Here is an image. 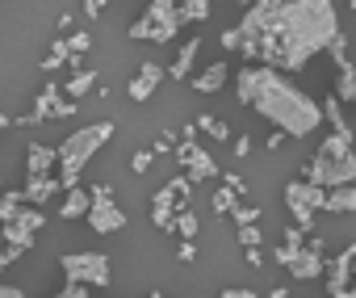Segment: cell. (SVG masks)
<instances>
[{"instance_id": "cb8c5ba5", "label": "cell", "mask_w": 356, "mask_h": 298, "mask_svg": "<svg viewBox=\"0 0 356 298\" xmlns=\"http://www.w3.org/2000/svg\"><path fill=\"white\" fill-rule=\"evenodd\" d=\"M176 17H181V26L185 22H206L210 17V0H185V5H176Z\"/></svg>"}, {"instance_id": "9a60e30c", "label": "cell", "mask_w": 356, "mask_h": 298, "mask_svg": "<svg viewBox=\"0 0 356 298\" xmlns=\"http://www.w3.org/2000/svg\"><path fill=\"white\" fill-rule=\"evenodd\" d=\"M159 84H163V68L159 63H143L134 72V80H130V101H147Z\"/></svg>"}, {"instance_id": "836d02e7", "label": "cell", "mask_w": 356, "mask_h": 298, "mask_svg": "<svg viewBox=\"0 0 356 298\" xmlns=\"http://www.w3.org/2000/svg\"><path fill=\"white\" fill-rule=\"evenodd\" d=\"M130 168H134V173H147V168H151V152H147V147H143V152H134Z\"/></svg>"}, {"instance_id": "d6986e66", "label": "cell", "mask_w": 356, "mask_h": 298, "mask_svg": "<svg viewBox=\"0 0 356 298\" xmlns=\"http://www.w3.org/2000/svg\"><path fill=\"white\" fill-rule=\"evenodd\" d=\"M318 113H323V122H331V134H339V139H352V126H348V118H343V105L335 101V93L318 101Z\"/></svg>"}, {"instance_id": "74e56055", "label": "cell", "mask_w": 356, "mask_h": 298, "mask_svg": "<svg viewBox=\"0 0 356 298\" xmlns=\"http://www.w3.org/2000/svg\"><path fill=\"white\" fill-rule=\"evenodd\" d=\"M176 256H181V260H193V256H197V244H193V240H181V248H176Z\"/></svg>"}, {"instance_id": "ba28073f", "label": "cell", "mask_w": 356, "mask_h": 298, "mask_svg": "<svg viewBox=\"0 0 356 298\" xmlns=\"http://www.w3.org/2000/svg\"><path fill=\"white\" fill-rule=\"evenodd\" d=\"M285 206H289V214H293V227L306 235V231H314V214H323L327 194L314 189V185H306V181H289V185H285Z\"/></svg>"}, {"instance_id": "d6a6232c", "label": "cell", "mask_w": 356, "mask_h": 298, "mask_svg": "<svg viewBox=\"0 0 356 298\" xmlns=\"http://www.w3.org/2000/svg\"><path fill=\"white\" fill-rule=\"evenodd\" d=\"M327 55H331V59H335L339 68H348V63H352V59H348V42H343V34H339V38H335L331 47H327Z\"/></svg>"}, {"instance_id": "d4e9b609", "label": "cell", "mask_w": 356, "mask_h": 298, "mask_svg": "<svg viewBox=\"0 0 356 298\" xmlns=\"http://www.w3.org/2000/svg\"><path fill=\"white\" fill-rule=\"evenodd\" d=\"M22 206H26V202H22V189H0V227H5Z\"/></svg>"}, {"instance_id": "f6af8a7d", "label": "cell", "mask_w": 356, "mask_h": 298, "mask_svg": "<svg viewBox=\"0 0 356 298\" xmlns=\"http://www.w3.org/2000/svg\"><path fill=\"white\" fill-rule=\"evenodd\" d=\"M147 298H163V294H159V290H151V294H147Z\"/></svg>"}, {"instance_id": "7402d4cb", "label": "cell", "mask_w": 356, "mask_h": 298, "mask_svg": "<svg viewBox=\"0 0 356 298\" xmlns=\"http://www.w3.org/2000/svg\"><path fill=\"white\" fill-rule=\"evenodd\" d=\"M97 80H101L97 72L80 68V72H72V80H67V93H63V97H67V101H80L84 93H92V88H97Z\"/></svg>"}, {"instance_id": "f1b7e54d", "label": "cell", "mask_w": 356, "mask_h": 298, "mask_svg": "<svg viewBox=\"0 0 356 298\" xmlns=\"http://www.w3.org/2000/svg\"><path fill=\"white\" fill-rule=\"evenodd\" d=\"M67 63V42L63 38H55L51 42V51H47V59H42V72H59Z\"/></svg>"}, {"instance_id": "44dd1931", "label": "cell", "mask_w": 356, "mask_h": 298, "mask_svg": "<svg viewBox=\"0 0 356 298\" xmlns=\"http://www.w3.org/2000/svg\"><path fill=\"white\" fill-rule=\"evenodd\" d=\"M327 214H352L356 210V189L352 185H343V189H327V206H323Z\"/></svg>"}, {"instance_id": "9c48e42d", "label": "cell", "mask_w": 356, "mask_h": 298, "mask_svg": "<svg viewBox=\"0 0 356 298\" xmlns=\"http://www.w3.org/2000/svg\"><path fill=\"white\" fill-rule=\"evenodd\" d=\"M323 240H310V244H302V248H277L273 252V260L277 265H285L289 269V277L293 281H314V277H323Z\"/></svg>"}, {"instance_id": "e575fe53", "label": "cell", "mask_w": 356, "mask_h": 298, "mask_svg": "<svg viewBox=\"0 0 356 298\" xmlns=\"http://www.w3.org/2000/svg\"><path fill=\"white\" fill-rule=\"evenodd\" d=\"M222 181H227V185H231V189H235V194H239V198H243V194H248V181H243V177H239V173H227V177H222Z\"/></svg>"}, {"instance_id": "8fae6325", "label": "cell", "mask_w": 356, "mask_h": 298, "mask_svg": "<svg viewBox=\"0 0 356 298\" xmlns=\"http://www.w3.org/2000/svg\"><path fill=\"white\" fill-rule=\"evenodd\" d=\"M47 223V214L42 210H34V206H22L5 227H0V240H5V248H17V252H26L30 248V240H34V231Z\"/></svg>"}, {"instance_id": "b9f144b4", "label": "cell", "mask_w": 356, "mask_h": 298, "mask_svg": "<svg viewBox=\"0 0 356 298\" xmlns=\"http://www.w3.org/2000/svg\"><path fill=\"white\" fill-rule=\"evenodd\" d=\"M0 298H26V294H22L17 285H0Z\"/></svg>"}, {"instance_id": "484cf974", "label": "cell", "mask_w": 356, "mask_h": 298, "mask_svg": "<svg viewBox=\"0 0 356 298\" xmlns=\"http://www.w3.org/2000/svg\"><path fill=\"white\" fill-rule=\"evenodd\" d=\"M193 130H206L210 139H231V130H227V122H222V118H214V113H197V122H193Z\"/></svg>"}, {"instance_id": "e0dca14e", "label": "cell", "mask_w": 356, "mask_h": 298, "mask_svg": "<svg viewBox=\"0 0 356 298\" xmlns=\"http://www.w3.org/2000/svg\"><path fill=\"white\" fill-rule=\"evenodd\" d=\"M197 51H202V38H185L181 51H176V63L168 68V76H172V80H189V72H193V63H197Z\"/></svg>"}, {"instance_id": "2e32d148", "label": "cell", "mask_w": 356, "mask_h": 298, "mask_svg": "<svg viewBox=\"0 0 356 298\" xmlns=\"http://www.w3.org/2000/svg\"><path fill=\"white\" fill-rule=\"evenodd\" d=\"M55 194H59V181H55V177H26L22 202H26V206H34V210H42Z\"/></svg>"}, {"instance_id": "8d00e7d4", "label": "cell", "mask_w": 356, "mask_h": 298, "mask_svg": "<svg viewBox=\"0 0 356 298\" xmlns=\"http://www.w3.org/2000/svg\"><path fill=\"white\" fill-rule=\"evenodd\" d=\"M218 298H260V294H252V290H243V285H227Z\"/></svg>"}, {"instance_id": "8992f818", "label": "cell", "mask_w": 356, "mask_h": 298, "mask_svg": "<svg viewBox=\"0 0 356 298\" xmlns=\"http://www.w3.org/2000/svg\"><path fill=\"white\" fill-rule=\"evenodd\" d=\"M63 277L84 285V290H105L109 285V256L105 252H67L59 260Z\"/></svg>"}, {"instance_id": "3957f363", "label": "cell", "mask_w": 356, "mask_h": 298, "mask_svg": "<svg viewBox=\"0 0 356 298\" xmlns=\"http://www.w3.org/2000/svg\"><path fill=\"white\" fill-rule=\"evenodd\" d=\"M113 139V122H92V126H80L72 130L59 147H55V164H59V189H76L80 185V173L88 168V160L101 152V147Z\"/></svg>"}, {"instance_id": "7a4b0ae2", "label": "cell", "mask_w": 356, "mask_h": 298, "mask_svg": "<svg viewBox=\"0 0 356 298\" xmlns=\"http://www.w3.org/2000/svg\"><path fill=\"white\" fill-rule=\"evenodd\" d=\"M235 97L256 109L264 122L277 126V134H293V139H310L318 126H323V113H318V101L298 88L293 80H285L281 72L273 68H243L235 76Z\"/></svg>"}, {"instance_id": "bcb514c9", "label": "cell", "mask_w": 356, "mask_h": 298, "mask_svg": "<svg viewBox=\"0 0 356 298\" xmlns=\"http://www.w3.org/2000/svg\"><path fill=\"white\" fill-rule=\"evenodd\" d=\"M0 181H5V177H0ZM0 189H5V185H0Z\"/></svg>"}, {"instance_id": "7c38bea8", "label": "cell", "mask_w": 356, "mask_h": 298, "mask_svg": "<svg viewBox=\"0 0 356 298\" xmlns=\"http://www.w3.org/2000/svg\"><path fill=\"white\" fill-rule=\"evenodd\" d=\"M67 113H76V101L63 97L59 80H47L42 93H38V101H34V113H26V122L34 126V122H51V118H67Z\"/></svg>"}, {"instance_id": "30bf717a", "label": "cell", "mask_w": 356, "mask_h": 298, "mask_svg": "<svg viewBox=\"0 0 356 298\" xmlns=\"http://www.w3.org/2000/svg\"><path fill=\"white\" fill-rule=\"evenodd\" d=\"M84 219H88V227H92L97 235H113V231L126 227V214L118 210L109 185H92V189H88V214H84Z\"/></svg>"}, {"instance_id": "603a6c76", "label": "cell", "mask_w": 356, "mask_h": 298, "mask_svg": "<svg viewBox=\"0 0 356 298\" xmlns=\"http://www.w3.org/2000/svg\"><path fill=\"white\" fill-rule=\"evenodd\" d=\"M59 214H63V219H84V214H88V189H84V185L67 189V198H63Z\"/></svg>"}, {"instance_id": "5b68a950", "label": "cell", "mask_w": 356, "mask_h": 298, "mask_svg": "<svg viewBox=\"0 0 356 298\" xmlns=\"http://www.w3.org/2000/svg\"><path fill=\"white\" fill-rule=\"evenodd\" d=\"M176 34H181V17H176L172 0H151L147 13L130 26V38L138 42H172Z\"/></svg>"}, {"instance_id": "277c9868", "label": "cell", "mask_w": 356, "mask_h": 298, "mask_svg": "<svg viewBox=\"0 0 356 298\" xmlns=\"http://www.w3.org/2000/svg\"><path fill=\"white\" fill-rule=\"evenodd\" d=\"M356 181V160H352V139H339V134H327L318 143V152L306 168V185L314 189H343Z\"/></svg>"}, {"instance_id": "60d3db41", "label": "cell", "mask_w": 356, "mask_h": 298, "mask_svg": "<svg viewBox=\"0 0 356 298\" xmlns=\"http://www.w3.org/2000/svg\"><path fill=\"white\" fill-rule=\"evenodd\" d=\"M84 13H88V17H101V13H105V5H97V0H84Z\"/></svg>"}, {"instance_id": "7bdbcfd3", "label": "cell", "mask_w": 356, "mask_h": 298, "mask_svg": "<svg viewBox=\"0 0 356 298\" xmlns=\"http://www.w3.org/2000/svg\"><path fill=\"white\" fill-rule=\"evenodd\" d=\"M268 298H285V285H277V290H268Z\"/></svg>"}, {"instance_id": "5bb4252c", "label": "cell", "mask_w": 356, "mask_h": 298, "mask_svg": "<svg viewBox=\"0 0 356 298\" xmlns=\"http://www.w3.org/2000/svg\"><path fill=\"white\" fill-rule=\"evenodd\" d=\"M327 269V294L335 298L339 290H352V248H343L331 265H323Z\"/></svg>"}, {"instance_id": "f35d334b", "label": "cell", "mask_w": 356, "mask_h": 298, "mask_svg": "<svg viewBox=\"0 0 356 298\" xmlns=\"http://www.w3.org/2000/svg\"><path fill=\"white\" fill-rule=\"evenodd\" d=\"M281 248H302V231H298V227H289V231H285V244H281Z\"/></svg>"}, {"instance_id": "ffe728a7", "label": "cell", "mask_w": 356, "mask_h": 298, "mask_svg": "<svg viewBox=\"0 0 356 298\" xmlns=\"http://www.w3.org/2000/svg\"><path fill=\"white\" fill-rule=\"evenodd\" d=\"M227 80H231V68H227V63H222V59H218V63H210V68H206V72H202V76H193V80H189V84H193V88H197V93H218V88H222V84H227Z\"/></svg>"}, {"instance_id": "6da1fadb", "label": "cell", "mask_w": 356, "mask_h": 298, "mask_svg": "<svg viewBox=\"0 0 356 298\" xmlns=\"http://www.w3.org/2000/svg\"><path fill=\"white\" fill-rule=\"evenodd\" d=\"M339 38V13L327 0H256L235 30H222V47L248 55L256 68L298 72Z\"/></svg>"}, {"instance_id": "52a82bcc", "label": "cell", "mask_w": 356, "mask_h": 298, "mask_svg": "<svg viewBox=\"0 0 356 298\" xmlns=\"http://www.w3.org/2000/svg\"><path fill=\"white\" fill-rule=\"evenodd\" d=\"M189 194H193V181L181 173V177H172L155 198H151V223L159 227V231H172V219L181 214V210H189Z\"/></svg>"}, {"instance_id": "ac0fdd59", "label": "cell", "mask_w": 356, "mask_h": 298, "mask_svg": "<svg viewBox=\"0 0 356 298\" xmlns=\"http://www.w3.org/2000/svg\"><path fill=\"white\" fill-rule=\"evenodd\" d=\"M51 168H55V147L34 143L26 152V177H51Z\"/></svg>"}, {"instance_id": "d590c367", "label": "cell", "mask_w": 356, "mask_h": 298, "mask_svg": "<svg viewBox=\"0 0 356 298\" xmlns=\"http://www.w3.org/2000/svg\"><path fill=\"white\" fill-rule=\"evenodd\" d=\"M59 298H92V294H88V290H84V285H76V281H67V285H63V294H59Z\"/></svg>"}, {"instance_id": "ee69618b", "label": "cell", "mask_w": 356, "mask_h": 298, "mask_svg": "<svg viewBox=\"0 0 356 298\" xmlns=\"http://www.w3.org/2000/svg\"><path fill=\"white\" fill-rule=\"evenodd\" d=\"M5 126H13V118H9V113H0V130H5Z\"/></svg>"}, {"instance_id": "1f68e13d", "label": "cell", "mask_w": 356, "mask_h": 298, "mask_svg": "<svg viewBox=\"0 0 356 298\" xmlns=\"http://www.w3.org/2000/svg\"><path fill=\"white\" fill-rule=\"evenodd\" d=\"M231 214H235V227H256L260 223V210L256 206H235Z\"/></svg>"}, {"instance_id": "4dcf8cb0", "label": "cell", "mask_w": 356, "mask_h": 298, "mask_svg": "<svg viewBox=\"0 0 356 298\" xmlns=\"http://www.w3.org/2000/svg\"><path fill=\"white\" fill-rule=\"evenodd\" d=\"M235 240H239V248H260L264 244V231H260V223L256 227H235Z\"/></svg>"}, {"instance_id": "ab89813d", "label": "cell", "mask_w": 356, "mask_h": 298, "mask_svg": "<svg viewBox=\"0 0 356 298\" xmlns=\"http://www.w3.org/2000/svg\"><path fill=\"white\" fill-rule=\"evenodd\" d=\"M248 152H252V139L239 134V139H235V156H248Z\"/></svg>"}, {"instance_id": "4fadbf2b", "label": "cell", "mask_w": 356, "mask_h": 298, "mask_svg": "<svg viewBox=\"0 0 356 298\" xmlns=\"http://www.w3.org/2000/svg\"><path fill=\"white\" fill-rule=\"evenodd\" d=\"M176 160L185 164V177H189V181H214V177H218L214 156L206 152V147H197L193 139H181V143H176Z\"/></svg>"}, {"instance_id": "f546056e", "label": "cell", "mask_w": 356, "mask_h": 298, "mask_svg": "<svg viewBox=\"0 0 356 298\" xmlns=\"http://www.w3.org/2000/svg\"><path fill=\"white\" fill-rule=\"evenodd\" d=\"M235 206H239V194H235L231 185H222V189L214 194V210H218V214H231Z\"/></svg>"}, {"instance_id": "4316f807", "label": "cell", "mask_w": 356, "mask_h": 298, "mask_svg": "<svg viewBox=\"0 0 356 298\" xmlns=\"http://www.w3.org/2000/svg\"><path fill=\"white\" fill-rule=\"evenodd\" d=\"M197 227H202V219H197L193 210H181V214L172 219V231L181 235V240H193V235H197Z\"/></svg>"}, {"instance_id": "83f0119b", "label": "cell", "mask_w": 356, "mask_h": 298, "mask_svg": "<svg viewBox=\"0 0 356 298\" xmlns=\"http://www.w3.org/2000/svg\"><path fill=\"white\" fill-rule=\"evenodd\" d=\"M335 88H339V97H335L339 105L356 97V68H352V63H348V68H339V80H335Z\"/></svg>"}]
</instances>
